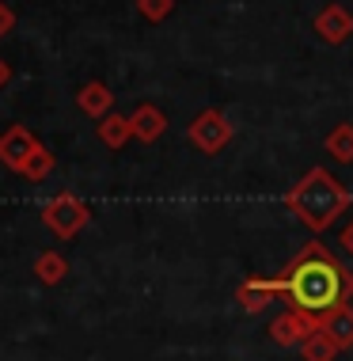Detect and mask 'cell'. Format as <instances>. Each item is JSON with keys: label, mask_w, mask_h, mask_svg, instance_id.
<instances>
[{"label": "cell", "mask_w": 353, "mask_h": 361, "mask_svg": "<svg viewBox=\"0 0 353 361\" xmlns=\"http://www.w3.org/2000/svg\"><path fill=\"white\" fill-rule=\"evenodd\" d=\"M35 149H38V141H35V133L27 130V126H12V130L0 133V164L12 168L16 175L23 171V164L31 160Z\"/></svg>", "instance_id": "cell-6"}, {"label": "cell", "mask_w": 353, "mask_h": 361, "mask_svg": "<svg viewBox=\"0 0 353 361\" xmlns=\"http://www.w3.org/2000/svg\"><path fill=\"white\" fill-rule=\"evenodd\" d=\"M273 297H281L278 278H247L235 289V300H240L243 312H262L266 305H273Z\"/></svg>", "instance_id": "cell-8"}, {"label": "cell", "mask_w": 353, "mask_h": 361, "mask_svg": "<svg viewBox=\"0 0 353 361\" xmlns=\"http://www.w3.org/2000/svg\"><path fill=\"white\" fill-rule=\"evenodd\" d=\"M12 27H16V12L4 4V0H0V38H4L8 31H12Z\"/></svg>", "instance_id": "cell-18"}, {"label": "cell", "mask_w": 353, "mask_h": 361, "mask_svg": "<svg viewBox=\"0 0 353 361\" xmlns=\"http://www.w3.org/2000/svg\"><path fill=\"white\" fill-rule=\"evenodd\" d=\"M319 331L335 338L338 350H349L353 346V308L349 305H338V308L323 312V316H319Z\"/></svg>", "instance_id": "cell-11"}, {"label": "cell", "mask_w": 353, "mask_h": 361, "mask_svg": "<svg viewBox=\"0 0 353 361\" xmlns=\"http://www.w3.org/2000/svg\"><path fill=\"white\" fill-rule=\"evenodd\" d=\"M323 149H327L330 156H335L338 164H353V122H338L335 130L327 133Z\"/></svg>", "instance_id": "cell-13"}, {"label": "cell", "mask_w": 353, "mask_h": 361, "mask_svg": "<svg viewBox=\"0 0 353 361\" xmlns=\"http://www.w3.org/2000/svg\"><path fill=\"white\" fill-rule=\"evenodd\" d=\"M278 289L289 300V308H304L311 316H323V312H330L338 305H349L353 274L323 243H308L278 274Z\"/></svg>", "instance_id": "cell-1"}, {"label": "cell", "mask_w": 353, "mask_h": 361, "mask_svg": "<svg viewBox=\"0 0 353 361\" xmlns=\"http://www.w3.org/2000/svg\"><path fill=\"white\" fill-rule=\"evenodd\" d=\"M186 137L202 156H217L224 152V145L232 141V122L224 118V111L217 106H205L202 114H194V122L186 126Z\"/></svg>", "instance_id": "cell-4"}, {"label": "cell", "mask_w": 353, "mask_h": 361, "mask_svg": "<svg viewBox=\"0 0 353 361\" xmlns=\"http://www.w3.org/2000/svg\"><path fill=\"white\" fill-rule=\"evenodd\" d=\"M338 243L346 247V255H353V221L346 224V228H342V240H338Z\"/></svg>", "instance_id": "cell-19"}, {"label": "cell", "mask_w": 353, "mask_h": 361, "mask_svg": "<svg viewBox=\"0 0 353 361\" xmlns=\"http://www.w3.org/2000/svg\"><path fill=\"white\" fill-rule=\"evenodd\" d=\"M141 19H149V23H163L171 12H175V0H133Z\"/></svg>", "instance_id": "cell-17"}, {"label": "cell", "mask_w": 353, "mask_h": 361, "mask_svg": "<svg viewBox=\"0 0 353 361\" xmlns=\"http://www.w3.org/2000/svg\"><path fill=\"white\" fill-rule=\"evenodd\" d=\"M300 354H304V361H335L338 357V343L330 335H323V331H316V335L304 338Z\"/></svg>", "instance_id": "cell-15"}, {"label": "cell", "mask_w": 353, "mask_h": 361, "mask_svg": "<svg viewBox=\"0 0 353 361\" xmlns=\"http://www.w3.org/2000/svg\"><path fill=\"white\" fill-rule=\"evenodd\" d=\"M130 118H133V137L144 141V145L160 141L163 133H168V114H163L156 103H141V106L130 114Z\"/></svg>", "instance_id": "cell-9"}, {"label": "cell", "mask_w": 353, "mask_h": 361, "mask_svg": "<svg viewBox=\"0 0 353 361\" xmlns=\"http://www.w3.org/2000/svg\"><path fill=\"white\" fill-rule=\"evenodd\" d=\"M316 331H319V316H311L304 308H285L270 324V338L278 346H304V338L316 335Z\"/></svg>", "instance_id": "cell-5"}, {"label": "cell", "mask_w": 353, "mask_h": 361, "mask_svg": "<svg viewBox=\"0 0 353 361\" xmlns=\"http://www.w3.org/2000/svg\"><path fill=\"white\" fill-rule=\"evenodd\" d=\"M349 190L346 183H338L327 168H311L304 179L285 194L289 213H297V221L311 232H327L342 213L349 209Z\"/></svg>", "instance_id": "cell-2"}, {"label": "cell", "mask_w": 353, "mask_h": 361, "mask_svg": "<svg viewBox=\"0 0 353 361\" xmlns=\"http://www.w3.org/2000/svg\"><path fill=\"white\" fill-rule=\"evenodd\" d=\"M68 274V262L65 255H57V251H42V255L35 259V278L42 281V286H57Z\"/></svg>", "instance_id": "cell-14"}, {"label": "cell", "mask_w": 353, "mask_h": 361, "mask_svg": "<svg viewBox=\"0 0 353 361\" xmlns=\"http://www.w3.org/2000/svg\"><path fill=\"white\" fill-rule=\"evenodd\" d=\"M8 76H12V69H8V61H4V57H0V87L8 84Z\"/></svg>", "instance_id": "cell-20"}, {"label": "cell", "mask_w": 353, "mask_h": 361, "mask_svg": "<svg viewBox=\"0 0 353 361\" xmlns=\"http://www.w3.org/2000/svg\"><path fill=\"white\" fill-rule=\"evenodd\" d=\"M87 221H92V206H87L84 198H76V194H68V190L42 206V224L57 240H73L76 232L87 228Z\"/></svg>", "instance_id": "cell-3"}, {"label": "cell", "mask_w": 353, "mask_h": 361, "mask_svg": "<svg viewBox=\"0 0 353 361\" xmlns=\"http://www.w3.org/2000/svg\"><path fill=\"white\" fill-rule=\"evenodd\" d=\"M311 27H316V35H319L327 46H342V42L353 35V16H349L342 4H327V8L316 16V23H311Z\"/></svg>", "instance_id": "cell-7"}, {"label": "cell", "mask_w": 353, "mask_h": 361, "mask_svg": "<svg viewBox=\"0 0 353 361\" xmlns=\"http://www.w3.org/2000/svg\"><path fill=\"white\" fill-rule=\"evenodd\" d=\"M95 133H99V141L106 145V149H122V145L133 137V118H125V114L111 111L106 118H99Z\"/></svg>", "instance_id": "cell-12"}, {"label": "cell", "mask_w": 353, "mask_h": 361, "mask_svg": "<svg viewBox=\"0 0 353 361\" xmlns=\"http://www.w3.org/2000/svg\"><path fill=\"white\" fill-rule=\"evenodd\" d=\"M76 106H80L87 118L99 122V118H106V114L114 111V92L103 80H87L80 92H76Z\"/></svg>", "instance_id": "cell-10"}, {"label": "cell", "mask_w": 353, "mask_h": 361, "mask_svg": "<svg viewBox=\"0 0 353 361\" xmlns=\"http://www.w3.org/2000/svg\"><path fill=\"white\" fill-rule=\"evenodd\" d=\"M54 164H57V160H54V152L46 149V145H38V149L31 152V160L23 164V171H19V175H23L27 183H42V179H50Z\"/></svg>", "instance_id": "cell-16"}]
</instances>
